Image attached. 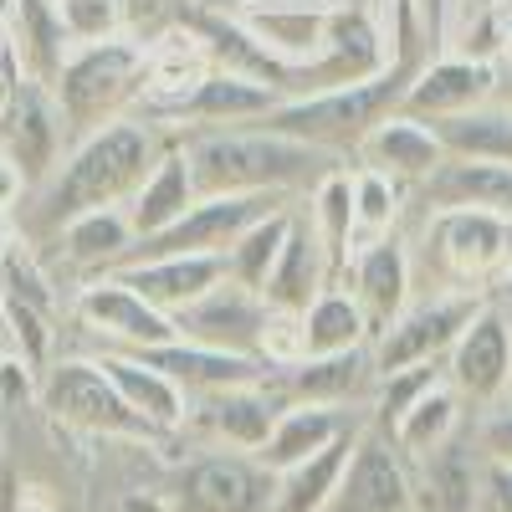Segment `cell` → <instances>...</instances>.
<instances>
[{"instance_id":"6da1fadb","label":"cell","mask_w":512,"mask_h":512,"mask_svg":"<svg viewBox=\"0 0 512 512\" xmlns=\"http://www.w3.org/2000/svg\"><path fill=\"white\" fill-rule=\"evenodd\" d=\"M180 149L200 195H297L313 190L323 175L344 169V159L313 149L267 123L236 128H185Z\"/></svg>"},{"instance_id":"7a4b0ae2","label":"cell","mask_w":512,"mask_h":512,"mask_svg":"<svg viewBox=\"0 0 512 512\" xmlns=\"http://www.w3.org/2000/svg\"><path fill=\"white\" fill-rule=\"evenodd\" d=\"M164 144L169 139H159V128L139 118H118L98 134L77 139L72 154L57 164V175L47 180V190H41V226L62 231L82 210L128 205L149 180V169L159 164Z\"/></svg>"},{"instance_id":"3957f363","label":"cell","mask_w":512,"mask_h":512,"mask_svg":"<svg viewBox=\"0 0 512 512\" xmlns=\"http://www.w3.org/2000/svg\"><path fill=\"white\" fill-rule=\"evenodd\" d=\"M144 82H149V47L134 36H98V41H72V52L52 82V103L67 123L72 139H88L98 128L128 118L144 98Z\"/></svg>"},{"instance_id":"277c9868","label":"cell","mask_w":512,"mask_h":512,"mask_svg":"<svg viewBox=\"0 0 512 512\" xmlns=\"http://www.w3.org/2000/svg\"><path fill=\"white\" fill-rule=\"evenodd\" d=\"M420 67H405V62H390L379 77L369 82H349V88H318V93H297V98H282L262 123L277 128V134H292L313 149H328L338 159H349L374 128L400 113L405 103V88Z\"/></svg>"},{"instance_id":"5b68a950","label":"cell","mask_w":512,"mask_h":512,"mask_svg":"<svg viewBox=\"0 0 512 512\" xmlns=\"http://www.w3.org/2000/svg\"><path fill=\"white\" fill-rule=\"evenodd\" d=\"M425 256L446 277V287L487 292L492 282L512 272V221L492 216V210H472V205L431 210Z\"/></svg>"},{"instance_id":"8992f818","label":"cell","mask_w":512,"mask_h":512,"mask_svg":"<svg viewBox=\"0 0 512 512\" xmlns=\"http://www.w3.org/2000/svg\"><path fill=\"white\" fill-rule=\"evenodd\" d=\"M36 405L57 425H72V431H88V436L164 441V431H154L139 410H128V400L118 395V384L108 379V369L98 359H57V364H47Z\"/></svg>"},{"instance_id":"52a82bcc","label":"cell","mask_w":512,"mask_h":512,"mask_svg":"<svg viewBox=\"0 0 512 512\" xmlns=\"http://www.w3.org/2000/svg\"><path fill=\"white\" fill-rule=\"evenodd\" d=\"M482 303H487V292H461V287H446V292H431V297H410V308L369 344L374 374H395V369H410V364L446 359L456 333L472 323V313Z\"/></svg>"},{"instance_id":"ba28073f","label":"cell","mask_w":512,"mask_h":512,"mask_svg":"<svg viewBox=\"0 0 512 512\" xmlns=\"http://www.w3.org/2000/svg\"><path fill=\"white\" fill-rule=\"evenodd\" d=\"M446 384L477 410L507 405V390H512V308L487 297L472 313V323L456 333V344L446 354Z\"/></svg>"},{"instance_id":"9c48e42d","label":"cell","mask_w":512,"mask_h":512,"mask_svg":"<svg viewBox=\"0 0 512 512\" xmlns=\"http://www.w3.org/2000/svg\"><path fill=\"white\" fill-rule=\"evenodd\" d=\"M72 313L93 338H103V349H123V354H139V349H154V344H175L180 338L175 313L154 308L149 297H139L113 272H98V277L82 282L77 297H72Z\"/></svg>"},{"instance_id":"30bf717a","label":"cell","mask_w":512,"mask_h":512,"mask_svg":"<svg viewBox=\"0 0 512 512\" xmlns=\"http://www.w3.org/2000/svg\"><path fill=\"white\" fill-rule=\"evenodd\" d=\"M287 200L292 195H200L169 231H159L149 241H134L128 262H139V256H226L246 226H256L262 216L282 210Z\"/></svg>"},{"instance_id":"8fae6325","label":"cell","mask_w":512,"mask_h":512,"mask_svg":"<svg viewBox=\"0 0 512 512\" xmlns=\"http://www.w3.org/2000/svg\"><path fill=\"white\" fill-rule=\"evenodd\" d=\"M0 323H6L11 344H16V359H26L31 369H47L52 333H57L52 328L57 292L26 246H6V262H0Z\"/></svg>"},{"instance_id":"7c38bea8","label":"cell","mask_w":512,"mask_h":512,"mask_svg":"<svg viewBox=\"0 0 512 512\" xmlns=\"http://www.w3.org/2000/svg\"><path fill=\"white\" fill-rule=\"evenodd\" d=\"M390 67V36L379 26V11L364 0H349L328 16V41L323 57L303 72L297 93H318V88H349V82H369ZM292 93V98H297Z\"/></svg>"},{"instance_id":"4fadbf2b","label":"cell","mask_w":512,"mask_h":512,"mask_svg":"<svg viewBox=\"0 0 512 512\" xmlns=\"http://www.w3.org/2000/svg\"><path fill=\"white\" fill-rule=\"evenodd\" d=\"M328 512H420L410 461L374 425H359V446L349 456V472L338 482Z\"/></svg>"},{"instance_id":"5bb4252c","label":"cell","mask_w":512,"mask_h":512,"mask_svg":"<svg viewBox=\"0 0 512 512\" xmlns=\"http://www.w3.org/2000/svg\"><path fill=\"white\" fill-rule=\"evenodd\" d=\"M272 482L277 477L251 451L200 456L185 466V477L175 487V507L180 512H267Z\"/></svg>"},{"instance_id":"9a60e30c","label":"cell","mask_w":512,"mask_h":512,"mask_svg":"<svg viewBox=\"0 0 512 512\" xmlns=\"http://www.w3.org/2000/svg\"><path fill=\"white\" fill-rule=\"evenodd\" d=\"M272 303L256 287H241L231 277H221L200 303H190L185 313H175L180 338H195V344L210 349H231V354H251L262 359V328H267Z\"/></svg>"},{"instance_id":"2e32d148","label":"cell","mask_w":512,"mask_h":512,"mask_svg":"<svg viewBox=\"0 0 512 512\" xmlns=\"http://www.w3.org/2000/svg\"><path fill=\"white\" fill-rule=\"evenodd\" d=\"M344 282L354 292V303L364 308L369 318V344L390 328L405 308H410V287H415V262H410V246L405 236H379L369 246H359L349 256V267H344Z\"/></svg>"},{"instance_id":"e0dca14e","label":"cell","mask_w":512,"mask_h":512,"mask_svg":"<svg viewBox=\"0 0 512 512\" xmlns=\"http://www.w3.org/2000/svg\"><path fill=\"white\" fill-rule=\"evenodd\" d=\"M497 82H502V67L497 62L466 57V52H436L431 62L410 77L400 113L436 123V118L477 108V103H492L497 98Z\"/></svg>"},{"instance_id":"ac0fdd59","label":"cell","mask_w":512,"mask_h":512,"mask_svg":"<svg viewBox=\"0 0 512 512\" xmlns=\"http://www.w3.org/2000/svg\"><path fill=\"white\" fill-rule=\"evenodd\" d=\"M0 149H6L26 185H47L57 175V154H62V139H67V123L52 103V88H41V82H21L11 108L0 113Z\"/></svg>"},{"instance_id":"d6986e66","label":"cell","mask_w":512,"mask_h":512,"mask_svg":"<svg viewBox=\"0 0 512 512\" xmlns=\"http://www.w3.org/2000/svg\"><path fill=\"white\" fill-rule=\"evenodd\" d=\"M374 354L349 349V354H303L297 364L267 369V384L282 405H344L374 384Z\"/></svg>"},{"instance_id":"ffe728a7","label":"cell","mask_w":512,"mask_h":512,"mask_svg":"<svg viewBox=\"0 0 512 512\" xmlns=\"http://www.w3.org/2000/svg\"><path fill=\"white\" fill-rule=\"evenodd\" d=\"M277 410H282V400L272 395V384L256 379V384H231V390L195 395L190 400V425H200L205 436H216V441L256 456L272 436Z\"/></svg>"},{"instance_id":"44dd1931","label":"cell","mask_w":512,"mask_h":512,"mask_svg":"<svg viewBox=\"0 0 512 512\" xmlns=\"http://www.w3.org/2000/svg\"><path fill=\"white\" fill-rule=\"evenodd\" d=\"M277 103H282V93L272 88V82L210 67L195 82V93L175 108L169 123H180V128H236V123H262Z\"/></svg>"},{"instance_id":"7402d4cb","label":"cell","mask_w":512,"mask_h":512,"mask_svg":"<svg viewBox=\"0 0 512 512\" xmlns=\"http://www.w3.org/2000/svg\"><path fill=\"white\" fill-rule=\"evenodd\" d=\"M354 159L369 164V169H379V175H390V180L405 185V190H420V185L446 164V149H441L436 128L425 123V118L390 113V118H384L374 134L354 149Z\"/></svg>"},{"instance_id":"603a6c76","label":"cell","mask_w":512,"mask_h":512,"mask_svg":"<svg viewBox=\"0 0 512 512\" xmlns=\"http://www.w3.org/2000/svg\"><path fill=\"white\" fill-rule=\"evenodd\" d=\"M144 364H154L159 374H169L185 395H210V390H231V384H256L267 379V364L251 354H231V349H210L195 338H175V344H154L139 349Z\"/></svg>"},{"instance_id":"cb8c5ba5","label":"cell","mask_w":512,"mask_h":512,"mask_svg":"<svg viewBox=\"0 0 512 512\" xmlns=\"http://www.w3.org/2000/svg\"><path fill=\"white\" fill-rule=\"evenodd\" d=\"M113 277H123L139 297H149L164 313H185L190 303L216 287L226 277V256H139V262L113 267Z\"/></svg>"},{"instance_id":"d4e9b609","label":"cell","mask_w":512,"mask_h":512,"mask_svg":"<svg viewBox=\"0 0 512 512\" xmlns=\"http://www.w3.org/2000/svg\"><path fill=\"white\" fill-rule=\"evenodd\" d=\"M6 47L16 52L26 82L52 88L62 62H67V52H72V31L62 21V6H57V0H11Z\"/></svg>"},{"instance_id":"484cf974","label":"cell","mask_w":512,"mask_h":512,"mask_svg":"<svg viewBox=\"0 0 512 512\" xmlns=\"http://www.w3.org/2000/svg\"><path fill=\"white\" fill-rule=\"evenodd\" d=\"M354 446H359V425H344V431H338L323 451H313L308 461L277 472L267 512H328L338 482H344V472H349Z\"/></svg>"},{"instance_id":"4316f807","label":"cell","mask_w":512,"mask_h":512,"mask_svg":"<svg viewBox=\"0 0 512 512\" xmlns=\"http://www.w3.org/2000/svg\"><path fill=\"white\" fill-rule=\"evenodd\" d=\"M323 287H333V267H328V256H323V246H318V236L308 226V210H292V231H287V241L277 251V267H272L262 297L272 308L303 313Z\"/></svg>"},{"instance_id":"83f0119b","label":"cell","mask_w":512,"mask_h":512,"mask_svg":"<svg viewBox=\"0 0 512 512\" xmlns=\"http://www.w3.org/2000/svg\"><path fill=\"white\" fill-rule=\"evenodd\" d=\"M195 200H200V190H195V175H190V159H185L180 139H169L164 154H159V164L149 169V180L139 185V195L128 200L123 210H128V226H134V236L149 241V236H159V231L175 226Z\"/></svg>"},{"instance_id":"f1b7e54d","label":"cell","mask_w":512,"mask_h":512,"mask_svg":"<svg viewBox=\"0 0 512 512\" xmlns=\"http://www.w3.org/2000/svg\"><path fill=\"white\" fill-rule=\"evenodd\" d=\"M98 364L108 369V379L118 384V395L128 400V410H139L154 431H180L190 420V395L180 390L169 374H159L154 364H144L139 354H123V349H103Z\"/></svg>"},{"instance_id":"f546056e","label":"cell","mask_w":512,"mask_h":512,"mask_svg":"<svg viewBox=\"0 0 512 512\" xmlns=\"http://www.w3.org/2000/svg\"><path fill=\"white\" fill-rule=\"evenodd\" d=\"M420 200L431 210L472 205L512 221V164H472V159H446L431 180L420 185Z\"/></svg>"},{"instance_id":"4dcf8cb0","label":"cell","mask_w":512,"mask_h":512,"mask_svg":"<svg viewBox=\"0 0 512 512\" xmlns=\"http://www.w3.org/2000/svg\"><path fill=\"white\" fill-rule=\"evenodd\" d=\"M256 41L292 72V93H297V82H303V72L323 57V41H328V16L323 11H236Z\"/></svg>"},{"instance_id":"1f68e13d","label":"cell","mask_w":512,"mask_h":512,"mask_svg":"<svg viewBox=\"0 0 512 512\" xmlns=\"http://www.w3.org/2000/svg\"><path fill=\"white\" fill-rule=\"evenodd\" d=\"M57 236H62V256L82 272H113L118 262H128V251H134V241H139L123 205L82 210V216H72Z\"/></svg>"},{"instance_id":"d6a6232c","label":"cell","mask_w":512,"mask_h":512,"mask_svg":"<svg viewBox=\"0 0 512 512\" xmlns=\"http://www.w3.org/2000/svg\"><path fill=\"white\" fill-rule=\"evenodd\" d=\"M436 139L446 159H472V164H512V108L477 103L466 113L436 118Z\"/></svg>"},{"instance_id":"836d02e7","label":"cell","mask_w":512,"mask_h":512,"mask_svg":"<svg viewBox=\"0 0 512 512\" xmlns=\"http://www.w3.org/2000/svg\"><path fill=\"white\" fill-rule=\"evenodd\" d=\"M344 425H349V420L338 415L333 405H282L267 446L256 451V461H262L267 472L277 477V472H287V466L308 461L313 451H323L338 431H344Z\"/></svg>"},{"instance_id":"e575fe53","label":"cell","mask_w":512,"mask_h":512,"mask_svg":"<svg viewBox=\"0 0 512 512\" xmlns=\"http://www.w3.org/2000/svg\"><path fill=\"white\" fill-rule=\"evenodd\" d=\"M308 226L333 267V282L344 277L349 256H354V180L349 169H333L308 190Z\"/></svg>"},{"instance_id":"d590c367","label":"cell","mask_w":512,"mask_h":512,"mask_svg":"<svg viewBox=\"0 0 512 512\" xmlns=\"http://www.w3.org/2000/svg\"><path fill=\"white\" fill-rule=\"evenodd\" d=\"M303 344L308 354H349V349H369V318L354 303V292L344 282L323 287L313 303L303 308Z\"/></svg>"},{"instance_id":"8d00e7d4","label":"cell","mask_w":512,"mask_h":512,"mask_svg":"<svg viewBox=\"0 0 512 512\" xmlns=\"http://www.w3.org/2000/svg\"><path fill=\"white\" fill-rule=\"evenodd\" d=\"M461 395L451 390V384H436L431 395H425L395 431H390V441H395V451L405 456V461H431L441 446H451L456 441V431H461Z\"/></svg>"},{"instance_id":"74e56055","label":"cell","mask_w":512,"mask_h":512,"mask_svg":"<svg viewBox=\"0 0 512 512\" xmlns=\"http://www.w3.org/2000/svg\"><path fill=\"white\" fill-rule=\"evenodd\" d=\"M425 466V512H477L482 502V456H466L456 441L441 446Z\"/></svg>"},{"instance_id":"f35d334b","label":"cell","mask_w":512,"mask_h":512,"mask_svg":"<svg viewBox=\"0 0 512 512\" xmlns=\"http://www.w3.org/2000/svg\"><path fill=\"white\" fill-rule=\"evenodd\" d=\"M292 210H297V205H282V210H272V216H262L256 226H246V231L236 236V246L226 251V277H231V282L256 287V292L267 287V277H272V267H277V251H282V241H287V231H292Z\"/></svg>"},{"instance_id":"ab89813d","label":"cell","mask_w":512,"mask_h":512,"mask_svg":"<svg viewBox=\"0 0 512 512\" xmlns=\"http://www.w3.org/2000/svg\"><path fill=\"white\" fill-rule=\"evenodd\" d=\"M349 180H354V251L379 236H395L400 210H405V185H395L390 175H379L369 164H354Z\"/></svg>"},{"instance_id":"60d3db41","label":"cell","mask_w":512,"mask_h":512,"mask_svg":"<svg viewBox=\"0 0 512 512\" xmlns=\"http://www.w3.org/2000/svg\"><path fill=\"white\" fill-rule=\"evenodd\" d=\"M446 384V359H431V364H410V369H395V374H379V395H374V431L390 436L395 425L436 390Z\"/></svg>"},{"instance_id":"b9f144b4","label":"cell","mask_w":512,"mask_h":512,"mask_svg":"<svg viewBox=\"0 0 512 512\" xmlns=\"http://www.w3.org/2000/svg\"><path fill=\"white\" fill-rule=\"evenodd\" d=\"M303 354H308V344H303V313L272 308L267 313V328H262V364L267 369H282V364H297Z\"/></svg>"},{"instance_id":"7bdbcfd3","label":"cell","mask_w":512,"mask_h":512,"mask_svg":"<svg viewBox=\"0 0 512 512\" xmlns=\"http://www.w3.org/2000/svg\"><path fill=\"white\" fill-rule=\"evenodd\" d=\"M57 6H62V21H67L72 41H98V36L118 31V6L123 0H57Z\"/></svg>"},{"instance_id":"ee69618b","label":"cell","mask_w":512,"mask_h":512,"mask_svg":"<svg viewBox=\"0 0 512 512\" xmlns=\"http://www.w3.org/2000/svg\"><path fill=\"white\" fill-rule=\"evenodd\" d=\"M477 446L487 461H507L512 466V405L487 410V420L477 425Z\"/></svg>"},{"instance_id":"f6af8a7d","label":"cell","mask_w":512,"mask_h":512,"mask_svg":"<svg viewBox=\"0 0 512 512\" xmlns=\"http://www.w3.org/2000/svg\"><path fill=\"white\" fill-rule=\"evenodd\" d=\"M26 405V400H41V379H36V369L26 364V359H6L0 364V405Z\"/></svg>"},{"instance_id":"bcb514c9","label":"cell","mask_w":512,"mask_h":512,"mask_svg":"<svg viewBox=\"0 0 512 512\" xmlns=\"http://www.w3.org/2000/svg\"><path fill=\"white\" fill-rule=\"evenodd\" d=\"M477 512H512V466L482 456V502Z\"/></svg>"},{"instance_id":"7dc6e473","label":"cell","mask_w":512,"mask_h":512,"mask_svg":"<svg viewBox=\"0 0 512 512\" xmlns=\"http://www.w3.org/2000/svg\"><path fill=\"white\" fill-rule=\"evenodd\" d=\"M349 0H231V11H338Z\"/></svg>"},{"instance_id":"c3c4849f","label":"cell","mask_w":512,"mask_h":512,"mask_svg":"<svg viewBox=\"0 0 512 512\" xmlns=\"http://www.w3.org/2000/svg\"><path fill=\"white\" fill-rule=\"evenodd\" d=\"M21 195H26V175H21V164H16L6 149H0V216H6V210H11Z\"/></svg>"},{"instance_id":"681fc988","label":"cell","mask_w":512,"mask_h":512,"mask_svg":"<svg viewBox=\"0 0 512 512\" xmlns=\"http://www.w3.org/2000/svg\"><path fill=\"white\" fill-rule=\"evenodd\" d=\"M0 512H26V487L16 472H0Z\"/></svg>"},{"instance_id":"f907efd6","label":"cell","mask_w":512,"mask_h":512,"mask_svg":"<svg viewBox=\"0 0 512 512\" xmlns=\"http://www.w3.org/2000/svg\"><path fill=\"white\" fill-rule=\"evenodd\" d=\"M118 512H169V507H164L159 497H144V492H139V497H123Z\"/></svg>"},{"instance_id":"816d5d0a","label":"cell","mask_w":512,"mask_h":512,"mask_svg":"<svg viewBox=\"0 0 512 512\" xmlns=\"http://www.w3.org/2000/svg\"><path fill=\"white\" fill-rule=\"evenodd\" d=\"M492 11H497V21L512 31V0H492Z\"/></svg>"},{"instance_id":"f5cc1de1","label":"cell","mask_w":512,"mask_h":512,"mask_svg":"<svg viewBox=\"0 0 512 512\" xmlns=\"http://www.w3.org/2000/svg\"><path fill=\"white\" fill-rule=\"evenodd\" d=\"M466 6H487V0H451V16H456V11H466ZM446 26H451V21H446Z\"/></svg>"},{"instance_id":"db71d44e","label":"cell","mask_w":512,"mask_h":512,"mask_svg":"<svg viewBox=\"0 0 512 512\" xmlns=\"http://www.w3.org/2000/svg\"><path fill=\"white\" fill-rule=\"evenodd\" d=\"M6 246H11V241H6V226H0V262H6Z\"/></svg>"},{"instance_id":"11a10c76","label":"cell","mask_w":512,"mask_h":512,"mask_svg":"<svg viewBox=\"0 0 512 512\" xmlns=\"http://www.w3.org/2000/svg\"><path fill=\"white\" fill-rule=\"evenodd\" d=\"M507 52H512V31H507Z\"/></svg>"},{"instance_id":"9f6ffc18","label":"cell","mask_w":512,"mask_h":512,"mask_svg":"<svg viewBox=\"0 0 512 512\" xmlns=\"http://www.w3.org/2000/svg\"><path fill=\"white\" fill-rule=\"evenodd\" d=\"M0 364H6V349H0Z\"/></svg>"},{"instance_id":"6f0895ef","label":"cell","mask_w":512,"mask_h":512,"mask_svg":"<svg viewBox=\"0 0 512 512\" xmlns=\"http://www.w3.org/2000/svg\"><path fill=\"white\" fill-rule=\"evenodd\" d=\"M507 405H512V390H507Z\"/></svg>"},{"instance_id":"680465c9","label":"cell","mask_w":512,"mask_h":512,"mask_svg":"<svg viewBox=\"0 0 512 512\" xmlns=\"http://www.w3.org/2000/svg\"><path fill=\"white\" fill-rule=\"evenodd\" d=\"M502 282H512V272H507V277H502Z\"/></svg>"},{"instance_id":"91938a15","label":"cell","mask_w":512,"mask_h":512,"mask_svg":"<svg viewBox=\"0 0 512 512\" xmlns=\"http://www.w3.org/2000/svg\"><path fill=\"white\" fill-rule=\"evenodd\" d=\"M420 512H425V507H420Z\"/></svg>"}]
</instances>
